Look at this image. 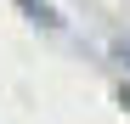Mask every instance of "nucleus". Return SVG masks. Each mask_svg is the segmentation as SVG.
<instances>
[{
    "instance_id": "obj_1",
    "label": "nucleus",
    "mask_w": 130,
    "mask_h": 124,
    "mask_svg": "<svg viewBox=\"0 0 130 124\" xmlns=\"http://www.w3.org/2000/svg\"><path fill=\"white\" fill-rule=\"evenodd\" d=\"M124 56H130V45H124Z\"/></svg>"
}]
</instances>
